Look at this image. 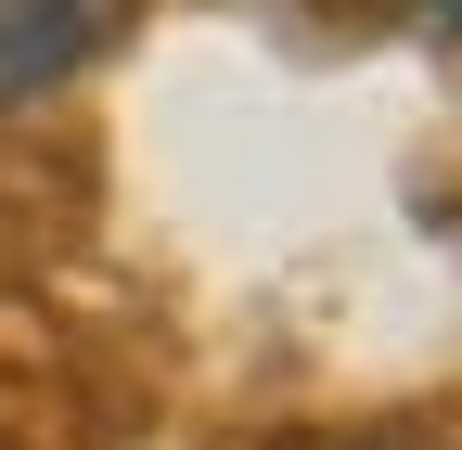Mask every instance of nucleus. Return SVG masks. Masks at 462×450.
Here are the masks:
<instances>
[{
  "mask_svg": "<svg viewBox=\"0 0 462 450\" xmlns=\"http://www.w3.org/2000/svg\"><path fill=\"white\" fill-rule=\"evenodd\" d=\"M129 39V0H0V103H39L65 90L78 65Z\"/></svg>",
  "mask_w": 462,
  "mask_h": 450,
  "instance_id": "obj_1",
  "label": "nucleus"
},
{
  "mask_svg": "<svg viewBox=\"0 0 462 450\" xmlns=\"http://www.w3.org/2000/svg\"><path fill=\"white\" fill-rule=\"evenodd\" d=\"M321 450H437V437H411V425H360V437H321Z\"/></svg>",
  "mask_w": 462,
  "mask_h": 450,
  "instance_id": "obj_2",
  "label": "nucleus"
},
{
  "mask_svg": "<svg viewBox=\"0 0 462 450\" xmlns=\"http://www.w3.org/2000/svg\"><path fill=\"white\" fill-rule=\"evenodd\" d=\"M411 26H437V39H462V0H398Z\"/></svg>",
  "mask_w": 462,
  "mask_h": 450,
  "instance_id": "obj_3",
  "label": "nucleus"
}]
</instances>
